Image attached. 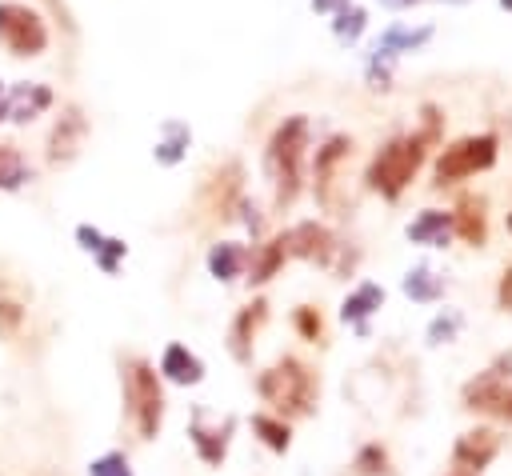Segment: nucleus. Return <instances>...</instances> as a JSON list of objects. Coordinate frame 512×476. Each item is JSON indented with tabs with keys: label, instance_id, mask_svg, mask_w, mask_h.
I'll use <instances>...</instances> for the list:
<instances>
[{
	"label": "nucleus",
	"instance_id": "obj_1",
	"mask_svg": "<svg viewBox=\"0 0 512 476\" xmlns=\"http://www.w3.org/2000/svg\"><path fill=\"white\" fill-rule=\"evenodd\" d=\"M436 140H440V116L436 108H424V128L416 136H400L376 152V160L368 164V188H376L384 200H396Z\"/></svg>",
	"mask_w": 512,
	"mask_h": 476
},
{
	"label": "nucleus",
	"instance_id": "obj_2",
	"mask_svg": "<svg viewBox=\"0 0 512 476\" xmlns=\"http://www.w3.org/2000/svg\"><path fill=\"white\" fill-rule=\"evenodd\" d=\"M256 392L264 396V404H272L280 416H308L316 408V372L296 360V356H284L280 364H272L260 380H256Z\"/></svg>",
	"mask_w": 512,
	"mask_h": 476
},
{
	"label": "nucleus",
	"instance_id": "obj_3",
	"mask_svg": "<svg viewBox=\"0 0 512 476\" xmlns=\"http://www.w3.org/2000/svg\"><path fill=\"white\" fill-rule=\"evenodd\" d=\"M304 148H308V120L292 116L276 128L272 144H268V176L276 184V208L292 204L300 192V176H304Z\"/></svg>",
	"mask_w": 512,
	"mask_h": 476
},
{
	"label": "nucleus",
	"instance_id": "obj_4",
	"mask_svg": "<svg viewBox=\"0 0 512 476\" xmlns=\"http://www.w3.org/2000/svg\"><path fill=\"white\" fill-rule=\"evenodd\" d=\"M124 400H128V416H132L136 432L144 440H152L160 432V420H164V392H160L152 364H144V360L124 364Z\"/></svg>",
	"mask_w": 512,
	"mask_h": 476
},
{
	"label": "nucleus",
	"instance_id": "obj_5",
	"mask_svg": "<svg viewBox=\"0 0 512 476\" xmlns=\"http://www.w3.org/2000/svg\"><path fill=\"white\" fill-rule=\"evenodd\" d=\"M496 136L484 132V136H464L456 144H448L436 160V184H452V180H464V176H476L484 168L496 164Z\"/></svg>",
	"mask_w": 512,
	"mask_h": 476
},
{
	"label": "nucleus",
	"instance_id": "obj_6",
	"mask_svg": "<svg viewBox=\"0 0 512 476\" xmlns=\"http://www.w3.org/2000/svg\"><path fill=\"white\" fill-rule=\"evenodd\" d=\"M0 44L12 56H40L48 48V24L16 0H0Z\"/></svg>",
	"mask_w": 512,
	"mask_h": 476
},
{
	"label": "nucleus",
	"instance_id": "obj_7",
	"mask_svg": "<svg viewBox=\"0 0 512 476\" xmlns=\"http://www.w3.org/2000/svg\"><path fill=\"white\" fill-rule=\"evenodd\" d=\"M512 368V356L508 360H496L484 376H476L468 388H464V408L472 412H492L500 420L512 424V388L504 384V372Z\"/></svg>",
	"mask_w": 512,
	"mask_h": 476
},
{
	"label": "nucleus",
	"instance_id": "obj_8",
	"mask_svg": "<svg viewBox=\"0 0 512 476\" xmlns=\"http://www.w3.org/2000/svg\"><path fill=\"white\" fill-rule=\"evenodd\" d=\"M496 452H500V432H496V428H472V432H464V436L456 440L452 464L464 468V472H472V476H480V472L496 460Z\"/></svg>",
	"mask_w": 512,
	"mask_h": 476
},
{
	"label": "nucleus",
	"instance_id": "obj_9",
	"mask_svg": "<svg viewBox=\"0 0 512 476\" xmlns=\"http://www.w3.org/2000/svg\"><path fill=\"white\" fill-rule=\"evenodd\" d=\"M284 240V252L288 256H300V260H320V264H328V256H332V236H328V228H320V224H296L292 232H284L280 236Z\"/></svg>",
	"mask_w": 512,
	"mask_h": 476
},
{
	"label": "nucleus",
	"instance_id": "obj_10",
	"mask_svg": "<svg viewBox=\"0 0 512 476\" xmlns=\"http://www.w3.org/2000/svg\"><path fill=\"white\" fill-rule=\"evenodd\" d=\"M264 316H268V304H264V300H252V304L240 308V316L232 320L228 340H232V356H236V360H248V352H252V336H256V328L264 324Z\"/></svg>",
	"mask_w": 512,
	"mask_h": 476
},
{
	"label": "nucleus",
	"instance_id": "obj_11",
	"mask_svg": "<svg viewBox=\"0 0 512 476\" xmlns=\"http://www.w3.org/2000/svg\"><path fill=\"white\" fill-rule=\"evenodd\" d=\"M452 228L468 240V244H484V236H488V224H484V200L480 196H464L460 204H456V212H452Z\"/></svg>",
	"mask_w": 512,
	"mask_h": 476
},
{
	"label": "nucleus",
	"instance_id": "obj_12",
	"mask_svg": "<svg viewBox=\"0 0 512 476\" xmlns=\"http://www.w3.org/2000/svg\"><path fill=\"white\" fill-rule=\"evenodd\" d=\"M380 304H384V288H380V284H360V288L344 300V312H340V316H344L348 324H356L360 332H368V328H364V320H368Z\"/></svg>",
	"mask_w": 512,
	"mask_h": 476
},
{
	"label": "nucleus",
	"instance_id": "obj_13",
	"mask_svg": "<svg viewBox=\"0 0 512 476\" xmlns=\"http://www.w3.org/2000/svg\"><path fill=\"white\" fill-rule=\"evenodd\" d=\"M160 372H164L168 380H176V384H196V380L204 376V364H200L184 344H172V348L164 352V360H160Z\"/></svg>",
	"mask_w": 512,
	"mask_h": 476
},
{
	"label": "nucleus",
	"instance_id": "obj_14",
	"mask_svg": "<svg viewBox=\"0 0 512 476\" xmlns=\"http://www.w3.org/2000/svg\"><path fill=\"white\" fill-rule=\"evenodd\" d=\"M448 232H452V216L448 212H420L408 224V240L412 244H444Z\"/></svg>",
	"mask_w": 512,
	"mask_h": 476
},
{
	"label": "nucleus",
	"instance_id": "obj_15",
	"mask_svg": "<svg viewBox=\"0 0 512 476\" xmlns=\"http://www.w3.org/2000/svg\"><path fill=\"white\" fill-rule=\"evenodd\" d=\"M80 132H84V120H80V112H64L60 116V124H56V132H52V160H60V156H72L76 152V140H80Z\"/></svg>",
	"mask_w": 512,
	"mask_h": 476
},
{
	"label": "nucleus",
	"instance_id": "obj_16",
	"mask_svg": "<svg viewBox=\"0 0 512 476\" xmlns=\"http://www.w3.org/2000/svg\"><path fill=\"white\" fill-rule=\"evenodd\" d=\"M404 292H408L416 304H436V300L444 296V284H440V276H432L428 268H412V272L404 276Z\"/></svg>",
	"mask_w": 512,
	"mask_h": 476
},
{
	"label": "nucleus",
	"instance_id": "obj_17",
	"mask_svg": "<svg viewBox=\"0 0 512 476\" xmlns=\"http://www.w3.org/2000/svg\"><path fill=\"white\" fill-rule=\"evenodd\" d=\"M48 104H52V92H48V88H40V84H32V88H20V92L12 96V104H8V108H12V116H16V120H32V116H36L40 108H48Z\"/></svg>",
	"mask_w": 512,
	"mask_h": 476
},
{
	"label": "nucleus",
	"instance_id": "obj_18",
	"mask_svg": "<svg viewBox=\"0 0 512 476\" xmlns=\"http://www.w3.org/2000/svg\"><path fill=\"white\" fill-rule=\"evenodd\" d=\"M208 268L220 276V280H232L240 268H244V248L240 244H216L208 252Z\"/></svg>",
	"mask_w": 512,
	"mask_h": 476
},
{
	"label": "nucleus",
	"instance_id": "obj_19",
	"mask_svg": "<svg viewBox=\"0 0 512 476\" xmlns=\"http://www.w3.org/2000/svg\"><path fill=\"white\" fill-rule=\"evenodd\" d=\"M284 260H288V252H284V240L276 236V240H272V244H264V252L256 256V264H252V276H248V280H252V284L272 280V276H276V268H280Z\"/></svg>",
	"mask_w": 512,
	"mask_h": 476
},
{
	"label": "nucleus",
	"instance_id": "obj_20",
	"mask_svg": "<svg viewBox=\"0 0 512 476\" xmlns=\"http://www.w3.org/2000/svg\"><path fill=\"white\" fill-rule=\"evenodd\" d=\"M252 428L260 432V440L272 448V452H284L288 448V424L284 420H276V416H252Z\"/></svg>",
	"mask_w": 512,
	"mask_h": 476
},
{
	"label": "nucleus",
	"instance_id": "obj_21",
	"mask_svg": "<svg viewBox=\"0 0 512 476\" xmlns=\"http://www.w3.org/2000/svg\"><path fill=\"white\" fill-rule=\"evenodd\" d=\"M28 180V168L16 148H0V188H16Z\"/></svg>",
	"mask_w": 512,
	"mask_h": 476
},
{
	"label": "nucleus",
	"instance_id": "obj_22",
	"mask_svg": "<svg viewBox=\"0 0 512 476\" xmlns=\"http://www.w3.org/2000/svg\"><path fill=\"white\" fill-rule=\"evenodd\" d=\"M192 444L200 448V456L208 460V464H220L224 460V444H228V436H220V432H204L200 424L192 428Z\"/></svg>",
	"mask_w": 512,
	"mask_h": 476
},
{
	"label": "nucleus",
	"instance_id": "obj_23",
	"mask_svg": "<svg viewBox=\"0 0 512 476\" xmlns=\"http://www.w3.org/2000/svg\"><path fill=\"white\" fill-rule=\"evenodd\" d=\"M460 312H444V316H436L432 324H428V344H448V340H456V332H460Z\"/></svg>",
	"mask_w": 512,
	"mask_h": 476
},
{
	"label": "nucleus",
	"instance_id": "obj_24",
	"mask_svg": "<svg viewBox=\"0 0 512 476\" xmlns=\"http://www.w3.org/2000/svg\"><path fill=\"white\" fill-rule=\"evenodd\" d=\"M356 468H360L364 476H376V472H384V468H388V456H384V448H380V444H368V448L356 456Z\"/></svg>",
	"mask_w": 512,
	"mask_h": 476
},
{
	"label": "nucleus",
	"instance_id": "obj_25",
	"mask_svg": "<svg viewBox=\"0 0 512 476\" xmlns=\"http://www.w3.org/2000/svg\"><path fill=\"white\" fill-rule=\"evenodd\" d=\"M296 328H300L304 340H320V332H324L320 312H316V308H296Z\"/></svg>",
	"mask_w": 512,
	"mask_h": 476
},
{
	"label": "nucleus",
	"instance_id": "obj_26",
	"mask_svg": "<svg viewBox=\"0 0 512 476\" xmlns=\"http://www.w3.org/2000/svg\"><path fill=\"white\" fill-rule=\"evenodd\" d=\"M96 476H128L124 456H108V460H100V464H96Z\"/></svg>",
	"mask_w": 512,
	"mask_h": 476
},
{
	"label": "nucleus",
	"instance_id": "obj_27",
	"mask_svg": "<svg viewBox=\"0 0 512 476\" xmlns=\"http://www.w3.org/2000/svg\"><path fill=\"white\" fill-rule=\"evenodd\" d=\"M500 308H508V312H512V268L500 276Z\"/></svg>",
	"mask_w": 512,
	"mask_h": 476
},
{
	"label": "nucleus",
	"instance_id": "obj_28",
	"mask_svg": "<svg viewBox=\"0 0 512 476\" xmlns=\"http://www.w3.org/2000/svg\"><path fill=\"white\" fill-rule=\"evenodd\" d=\"M0 320L12 328V324L20 320V308H16V304H8V300H0Z\"/></svg>",
	"mask_w": 512,
	"mask_h": 476
},
{
	"label": "nucleus",
	"instance_id": "obj_29",
	"mask_svg": "<svg viewBox=\"0 0 512 476\" xmlns=\"http://www.w3.org/2000/svg\"><path fill=\"white\" fill-rule=\"evenodd\" d=\"M448 476H472V472H464V468H452V472H448Z\"/></svg>",
	"mask_w": 512,
	"mask_h": 476
},
{
	"label": "nucleus",
	"instance_id": "obj_30",
	"mask_svg": "<svg viewBox=\"0 0 512 476\" xmlns=\"http://www.w3.org/2000/svg\"><path fill=\"white\" fill-rule=\"evenodd\" d=\"M508 232H512V212H508Z\"/></svg>",
	"mask_w": 512,
	"mask_h": 476
}]
</instances>
